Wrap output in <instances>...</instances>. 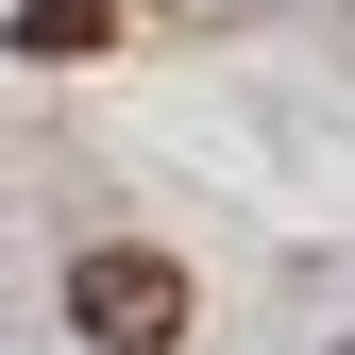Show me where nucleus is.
<instances>
[{
	"instance_id": "nucleus-1",
	"label": "nucleus",
	"mask_w": 355,
	"mask_h": 355,
	"mask_svg": "<svg viewBox=\"0 0 355 355\" xmlns=\"http://www.w3.org/2000/svg\"><path fill=\"white\" fill-rule=\"evenodd\" d=\"M68 322L85 355H187V271L153 237H102V254H68Z\"/></svg>"
},
{
	"instance_id": "nucleus-2",
	"label": "nucleus",
	"mask_w": 355,
	"mask_h": 355,
	"mask_svg": "<svg viewBox=\"0 0 355 355\" xmlns=\"http://www.w3.org/2000/svg\"><path fill=\"white\" fill-rule=\"evenodd\" d=\"M17 51H34V68H68V51H102V0H17Z\"/></svg>"
},
{
	"instance_id": "nucleus-3",
	"label": "nucleus",
	"mask_w": 355,
	"mask_h": 355,
	"mask_svg": "<svg viewBox=\"0 0 355 355\" xmlns=\"http://www.w3.org/2000/svg\"><path fill=\"white\" fill-rule=\"evenodd\" d=\"M338 355H355V338H338Z\"/></svg>"
}]
</instances>
